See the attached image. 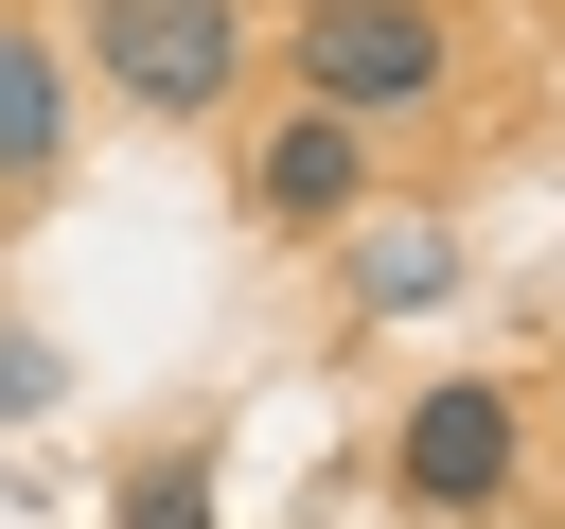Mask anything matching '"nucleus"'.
I'll use <instances>...</instances> for the list:
<instances>
[{"mask_svg": "<svg viewBox=\"0 0 565 529\" xmlns=\"http://www.w3.org/2000/svg\"><path fill=\"white\" fill-rule=\"evenodd\" d=\"M300 88H318L335 123L424 106V88H441V0H318V18H300Z\"/></svg>", "mask_w": 565, "mask_h": 529, "instance_id": "obj_1", "label": "nucleus"}, {"mask_svg": "<svg viewBox=\"0 0 565 529\" xmlns=\"http://www.w3.org/2000/svg\"><path fill=\"white\" fill-rule=\"evenodd\" d=\"M88 53H106V88H141V106H230V71H247V18L230 0H88Z\"/></svg>", "mask_w": 565, "mask_h": 529, "instance_id": "obj_2", "label": "nucleus"}, {"mask_svg": "<svg viewBox=\"0 0 565 529\" xmlns=\"http://www.w3.org/2000/svg\"><path fill=\"white\" fill-rule=\"evenodd\" d=\"M388 476H406L424 511H494V476H512V388H424L406 441H388Z\"/></svg>", "mask_w": 565, "mask_h": 529, "instance_id": "obj_3", "label": "nucleus"}, {"mask_svg": "<svg viewBox=\"0 0 565 529\" xmlns=\"http://www.w3.org/2000/svg\"><path fill=\"white\" fill-rule=\"evenodd\" d=\"M247 194H265L282 229H335V212L371 194V159H353V123H335V106H300V123H265V141H247Z\"/></svg>", "mask_w": 565, "mask_h": 529, "instance_id": "obj_4", "label": "nucleus"}, {"mask_svg": "<svg viewBox=\"0 0 565 529\" xmlns=\"http://www.w3.org/2000/svg\"><path fill=\"white\" fill-rule=\"evenodd\" d=\"M441 282H459V247H441V229H424V212H388V229H371V247H353V300H388V317H424V300H441Z\"/></svg>", "mask_w": 565, "mask_h": 529, "instance_id": "obj_5", "label": "nucleus"}, {"mask_svg": "<svg viewBox=\"0 0 565 529\" xmlns=\"http://www.w3.org/2000/svg\"><path fill=\"white\" fill-rule=\"evenodd\" d=\"M53 123H71L53 53H35V35H0V176H53Z\"/></svg>", "mask_w": 565, "mask_h": 529, "instance_id": "obj_6", "label": "nucleus"}, {"mask_svg": "<svg viewBox=\"0 0 565 529\" xmlns=\"http://www.w3.org/2000/svg\"><path fill=\"white\" fill-rule=\"evenodd\" d=\"M124 529H212V458H159V476L124 494Z\"/></svg>", "mask_w": 565, "mask_h": 529, "instance_id": "obj_7", "label": "nucleus"}, {"mask_svg": "<svg viewBox=\"0 0 565 529\" xmlns=\"http://www.w3.org/2000/svg\"><path fill=\"white\" fill-rule=\"evenodd\" d=\"M53 388H71V370H53V335H0V423H35Z\"/></svg>", "mask_w": 565, "mask_h": 529, "instance_id": "obj_8", "label": "nucleus"}]
</instances>
